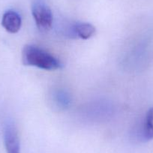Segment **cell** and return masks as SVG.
Listing matches in <instances>:
<instances>
[{"instance_id":"6","label":"cell","mask_w":153,"mask_h":153,"mask_svg":"<svg viewBox=\"0 0 153 153\" xmlns=\"http://www.w3.org/2000/svg\"><path fill=\"white\" fill-rule=\"evenodd\" d=\"M144 137L147 140H153V107L146 113L144 124Z\"/></svg>"},{"instance_id":"3","label":"cell","mask_w":153,"mask_h":153,"mask_svg":"<svg viewBox=\"0 0 153 153\" xmlns=\"http://www.w3.org/2000/svg\"><path fill=\"white\" fill-rule=\"evenodd\" d=\"M4 141L7 153H20V140L17 130L13 125H8L5 128Z\"/></svg>"},{"instance_id":"2","label":"cell","mask_w":153,"mask_h":153,"mask_svg":"<svg viewBox=\"0 0 153 153\" xmlns=\"http://www.w3.org/2000/svg\"><path fill=\"white\" fill-rule=\"evenodd\" d=\"M32 14L35 24L41 32H48L51 29L53 21L51 8L42 2H35L32 5Z\"/></svg>"},{"instance_id":"4","label":"cell","mask_w":153,"mask_h":153,"mask_svg":"<svg viewBox=\"0 0 153 153\" xmlns=\"http://www.w3.org/2000/svg\"><path fill=\"white\" fill-rule=\"evenodd\" d=\"M2 25L9 33H17L21 27V17L16 11H8L2 16Z\"/></svg>"},{"instance_id":"1","label":"cell","mask_w":153,"mask_h":153,"mask_svg":"<svg viewBox=\"0 0 153 153\" xmlns=\"http://www.w3.org/2000/svg\"><path fill=\"white\" fill-rule=\"evenodd\" d=\"M24 65L33 66L46 71H55L62 68V63L55 56L35 45H28L22 51Z\"/></svg>"},{"instance_id":"5","label":"cell","mask_w":153,"mask_h":153,"mask_svg":"<svg viewBox=\"0 0 153 153\" xmlns=\"http://www.w3.org/2000/svg\"><path fill=\"white\" fill-rule=\"evenodd\" d=\"M75 32L82 39H89L95 33V27L89 23H82L76 24L74 27Z\"/></svg>"}]
</instances>
